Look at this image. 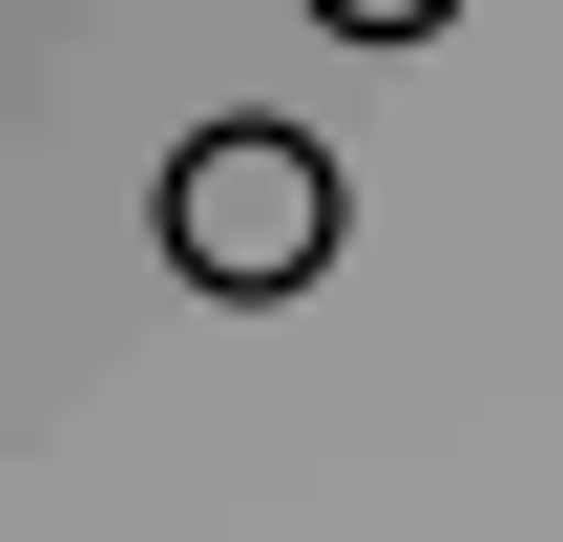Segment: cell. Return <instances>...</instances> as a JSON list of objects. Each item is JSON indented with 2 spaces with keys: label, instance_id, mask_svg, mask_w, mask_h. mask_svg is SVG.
Listing matches in <instances>:
<instances>
[{
  "label": "cell",
  "instance_id": "1",
  "mask_svg": "<svg viewBox=\"0 0 563 542\" xmlns=\"http://www.w3.org/2000/svg\"><path fill=\"white\" fill-rule=\"evenodd\" d=\"M167 272H188V292H230V313L313 292V272H334V146H313V125H272V104L188 125V146H167Z\"/></svg>",
  "mask_w": 563,
  "mask_h": 542
},
{
  "label": "cell",
  "instance_id": "2",
  "mask_svg": "<svg viewBox=\"0 0 563 542\" xmlns=\"http://www.w3.org/2000/svg\"><path fill=\"white\" fill-rule=\"evenodd\" d=\"M313 21H334V42H439L460 0H313Z\"/></svg>",
  "mask_w": 563,
  "mask_h": 542
}]
</instances>
